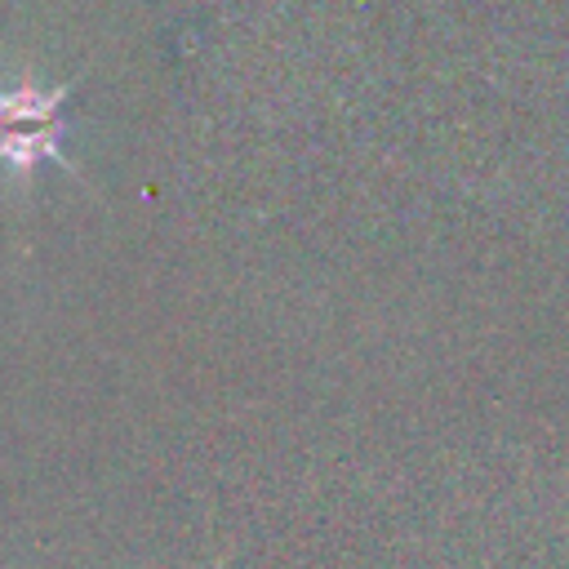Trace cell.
Here are the masks:
<instances>
[{"label": "cell", "instance_id": "6da1fadb", "mask_svg": "<svg viewBox=\"0 0 569 569\" xmlns=\"http://www.w3.org/2000/svg\"><path fill=\"white\" fill-rule=\"evenodd\" d=\"M62 93H36V89H13L0 93V160L13 164V173H31L40 160H58V120Z\"/></svg>", "mask_w": 569, "mask_h": 569}]
</instances>
